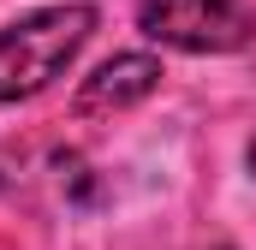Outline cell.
Listing matches in <instances>:
<instances>
[{
    "instance_id": "cell-1",
    "label": "cell",
    "mask_w": 256,
    "mask_h": 250,
    "mask_svg": "<svg viewBox=\"0 0 256 250\" xmlns=\"http://www.w3.org/2000/svg\"><path fill=\"white\" fill-rule=\"evenodd\" d=\"M90 36H96V6H84V0L42 6V12H24L18 24H6L0 30V108L54 90Z\"/></svg>"
},
{
    "instance_id": "cell-2",
    "label": "cell",
    "mask_w": 256,
    "mask_h": 250,
    "mask_svg": "<svg viewBox=\"0 0 256 250\" xmlns=\"http://www.w3.org/2000/svg\"><path fill=\"white\" fill-rule=\"evenodd\" d=\"M137 30L179 54H238L256 42L250 0H137Z\"/></svg>"
},
{
    "instance_id": "cell-3",
    "label": "cell",
    "mask_w": 256,
    "mask_h": 250,
    "mask_svg": "<svg viewBox=\"0 0 256 250\" xmlns=\"http://www.w3.org/2000/svg\"><path fill=\"white\" fill-rule=\"evenodd\" d=\"M161 60L155 54H114L108 66H96L84 84H78V96H72V114L78 120H102V114H126L137 102H149L155 90H161Z\"/></svg>"
},
{
    "instance_id": "cell-4",
    "label": "cell",
    "mask_w": 256,
    "mask_h": 250,
    "mask_svg": "<svg viewBox=\"0 0 256 250\" xmlns=\"http://www.w3.org/2000/svg\"><path fill=\"white\" fill-rule=\"evenodd\" d=\"M244 161H250V173H256V137H250V149H244Z\"/></svg>"
},
{
    "instance_id": "cell-5",
    "label": "cell",
    "mask_w": 256,
    "mask_h": 250,
    "mask_svg": "<svg viewBox=\"0 0 256 250\" xmlns=\"http://www.w3.org/2000/svg\"><path fill=\"white\" fill-rule=\"evenodd\" d=\"M220 250H226V244H220Z\"/></svg>"
}]
</instances>
